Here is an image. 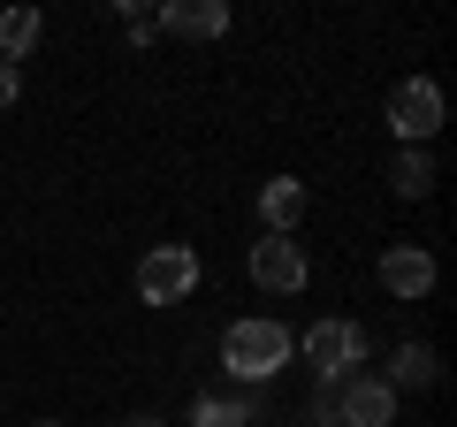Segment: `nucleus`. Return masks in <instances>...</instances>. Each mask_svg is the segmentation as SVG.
<instances>
[{"mask_svg":"<svg viewBox=\"0 0 457 427\" xmlns=\"http://www.w3.org/2000/svg\"><path fill=\"white\" fill-rule=\"evenodd\" d=\"M221 366L237 381H267V374H282L290 366V329L282 321H228V336H221Z\"/></svg>","mask_w":457,"mask_h":427,"instance_id":"1","label":"nucleus"},{"mask_svg":"<svg viewBox=\"0 0 457 427\" xmlns=\"http://www.w3.org/2000/svg\"><path fill=\"white\" fill-rule=\"evenodd\" d=\"M198 290V252L191 245H153L145 260H137V297L145 306H176V297Z\"/></svg>","mask_w":457,"mask_h":427,"instance_id":"2","label":"nucleus"},{"mask_svg":"<svg viewBox=\"0 0 457 427\" xmlns=\"http://www.w3.org/2000/svg\"><path fill=\"white\" fill-rule=\"evenodd\" d=\"M359 359H366V329H359V321H312V329H305V366L320 381H343Z\"/></svg>","mask_w":457,"mask_h":427,"instance_id":"3","label":"nucleus"},{"mask_svg":"<svg viewBox=\"0 0 457 427\" xmlns=\"http://www.w3.org/2000/svg\"><path fill=\"white\" fill-rule=\"evenodd\" d=\"M389 130L404 138V146H427V138L442 130V84L435 77H404L389 92Z\"/></svg>","mask_w":457,"mask_h":427,"instance_id":"4","label":"nucleus"},{"mask_svg":"<svg viewBox=\"0 0 457 427\" xmlns=\"http://www.w3.org/2000/svg\"><path fill=\"white\" fill-rule=\"evenodd\" d=\"M328 389H336V427H389L396 420V389L381 374H343Z\"/></svg>","mask_w":457,"mask_h":427,"instance_id":"5","label":"nucleus"},{"mask_svg":"<svg viewBox=\"0 0 457 427\" xmlns=\"http://www.w3.org/2000/svg\"><path fill=\"white\" fill-rule=\"evenodd\" d=\"M252 282L260 290H305V252H297V237H260L252 245Z\"/></svg>","mask_w":457,"mask_h":427,"instance_id":"6","label":"nucleus"},{"mask_svg":"<svg viewBox=\"0 0 457 427\" xmlns=\"http://www.w3.org/2000/svg\"><path fill=\"white\" fill-rule=\"evenodd\" d=\"M381 282H389L396 297H427L435 290V260H427L420 245H389L381 252Z\"/></svg>","mask_w":457,"mask_h":427,"instance_id":"7","label":"nucleus"},{"mask_svg":"<svg viewBox=\"0 0 457 427\" xmlns=\"http://www.w3.org/2000/svg\"><path fill=\"white\" fill-rule=\"evenodd\" d=\"M161 31L221 38V31H228V0H168V8H161Z\"/></svg>","mask_w":457,"mask_h":427,"instance_id":"8","label":"nucleus"},{"mask_svg":"<svg viewBox=\"0 0 457 427\" xmlns=\"http://www.w3.org/2000/svg\"><path fill=\"white\" fill-rule=\"evenodd\" d=\"M297 214H305V183H297V176L260 183V222H267V237H290V230H297Z\"/></svg>","mask_w":457,"mask_h":427,"instance_id":"9","label":"nucleus"},{"mask_svg":"<svg viewBox=\"0 0 457 427\" xmlns=\"http://www.w3.org/2000/svg\"><path fill=\"white\" fill-rule=\"evenodd\" d=\"M38 31H46V16H38V8H8V16H0V62L16 69L23 54L38 46Z\"/></svg>","mask_w":457,"mask_h":427,"instance_id":"10","label":"nucleus"},{"mask_svg":"<svg viewBox=\"0 0 457 427\" xmlns=\"http://www.w3.org/2000/svg\"><path fill=\"white\" fill-rule=\"evenodd\" d=\"M389 183H396L404 198H427V191H435V161H427V146H404V153H396Z\"/></svg>","mask_w":457,"mask_h":427,"instance_id":"11","label":"nucleus"},{"mask_svg":"<svg viewBox=\"0 0 457 427\" xmlns=\"http://www.w3.org/2000/svg\"><path fill=\"white\" fill-rule=\"evenodd\" d=\"M396 381H411V389L435 381V351H427V344H404V351H396ZM396 381H389V389H396Z\"/></svg>","mask_w":457,"mask_h":427,"instance_id":"12","label":"nucleus"},{"mask_svg":"<svg viewBox=\"0 0 457 427\" xmlns=\"http://www.w3.org/2000/svg\"><path fill=\"white\" fill-rule=\"evenodd\" d=\"M252 412L245 405H221V397H206V405H198V427H245Z\"/></svg>","mask_w":457,"mask_h":427,"instance_id":"13","label":"nucleus"},{"mask_svg":"<svg viewBox=\"0 0 457 427\" xmlns=\"http://www.w3.org/2000/svg\"><path fill=\"white\" fill-rule=\"evenodd\" d=\"M122 23H130V38H153L161 31V8H122Z\"/></svg>","mask_w":457,"mask_h":427,"instance_id":"14","label":"nucleus"},{"mask_svg":"<svg viewBox=\"0 0 457 427\" xmlns=\"http://www.w3.org/2000/svg\"><path fill=\"white\" fill-rule=\"evenodd\" d=\"M16 92H23V84H16V69L0 62V107H16Z\"/></svg>","mask_w":457,"mask_h":427,"instance_id":"15","label":"nucleus"},{"mask_svg":"<svg viewBox=\"0 0 457 427\" xmlns=\"http://www.w3.org/2000/svg\"><path fill=\"white\" fill-rule=\"evenodd\" d=\"M122 427H168V420H145V412H137V420H122Z\"/></svg>","mask_w":457,"mask_h":427,"instance_id":"16","label":"nucleus"},{"mask_svg":"<svg viewBox=\"0 0 457 427\" xmlns=\"http://www.w3.org/2000/svg\"><path fill=\"white\" fill-rule=\"evenodd\" d=\"M38 427H54V420H38Z\"/></svg>","mask_w":457,"mask_h":427,"instance_id":"17","label":"nucleus"}]
</instances>
